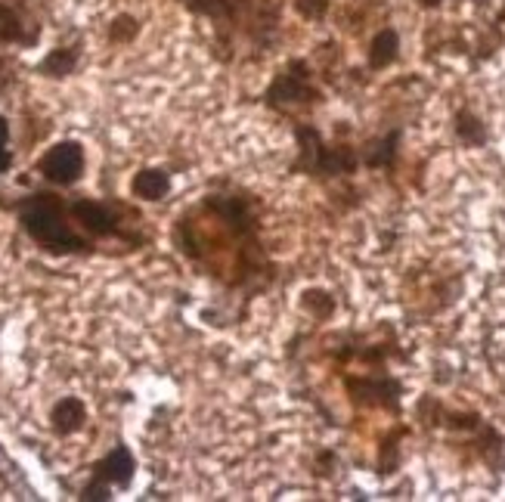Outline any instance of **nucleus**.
Instances as JSON below:
<instances>
[{
	"instance_id": "3",
	"label": "nucleus",
	"mask_w": 505,
	"mask_h": 502,
	"mask_svg": "<svg viewBox=\"0 0 505 502\" xmlns=\"http://www.w3.org/2000/svg\"><path fill=\"white\" fill-rule=\"evenodd\" d=\"M134 475H137L134 453H130L128 443H118L115 450H109V453L93 466L91 484L81 490V499L84 502L112 499V490H128V487L134 484Z\"/></svg>"
},
{
	"instance_id": "16",
	"label": "nucleus",
	"mask_w": 505,
	"mask_h": 502,
	"mask_svg": "<svg viewBox=\"0 0 505 502\" xmlns=\"http://www.w3.org/2000/svg\"><path fill=\"white\" fill-rule=\"evenodd\" d=\"M137 35H140V19L128 16V12H122V16H115V19L109 22V41H115V43H130Z\"/></svg>"
},
{
	"instance_id": "8",
	"label": "nucleus",
	"mask_w": 505,
	"mask_h": 502,
	"mask_svg": "<svg viewBox=\"0 0 505 502\" xmlns=\"http://www.w3.org/2000/svg\"><path fill=\"white\" fill-rule=\"evenodd\" d=\"M170 192V174L165 168H143L130 180V196L140 202H162Z\"/></svg>"
},
{
	"instance_id": "11",
	"label": "nucleus",
	"mask_w": 505,
	"mask_h": 502,
	"mask_svg": "<svg viewBox=\"0 0 505 502\" xmlns=\"http://www.w3.org/2000/svg\"><path fill=\"white\" fill-rule=\"evenodd\" d=\"M75 68H78V50L75 47H56L41 59L37 75H43V78H68Z\"/></svg>"
},
{
	"instance_id": "6",
	"label": "nucleus",
	"mask_w": 505,
	"mask_h": 502,
	"mask_svg": "<svg viewBox=\"0 0 505 502\" xmlns=\"http://www.w3.org/2000/svg\"><path fill=\"white\" fill-rule=\"evenodd\" d=\"M264 103L273 106V109H282V106H311V103H323V93L313 87L311 81V68L304 62H292L288 68H282L280 75L270 84Z\"/></svg>"
},
{
	"instance_id": "17",
	"label": "nucleus",
	"mask_w": 505,
	"mask_h": 502,
	"mask_svg": "<svg viewBox=\"0 0 505 502\" xmlns=\"http://www.w3.org/2000/svg\"><path fill=\"white\" fill-rule=\"evenodd\" d=\"M295 10L311 22H320L329 12V0H295Z\"/></svg>"
},
{
	"instance_id": "1",
	"label": "nucleus",
	"mask_w": 505,
	"mask_h": 502,
	"mask_svg": "<svg viewBox=\"0 0 505 502\" xmlns=\"http://www.w3.org/2000/svg\"><path fill=\"white\" fill-rule=\"evenodd\" d=\"M12 211H16L22 233L47 255H87V251H93L91 239H84V233L75 230L68 205L56 192H31V196L19 199Z\"/></svg>"
},
{
	"instance_id": "9",
	"label": "nucleus",
	"mask_w": 505,
	"mask_h": 502,
	"mask_svg": "<svg viewBox=\"0 0 505 502\" xmlns=\"http://www.w3.org/2000/svg\"><path fill=\"white\" fill-rule=\"evenodd\" d=\"M347 391L353 400L359 404H378V406H391L397 410V385L388 379L375 381V379H347Z\"/></svg>"
},
{
	"instance_id": "19",
	"label": "nucleus",
	"mask_w": 505,
	"mask_h": 502,
	"mask_svg": "<svg viewBox=\"0 0 505 502\" xmlns=\"http://www.w3.org/2000/svg\"><path fill=\"white\" fill-rule=\"evenodd\" d=\"M422 6H425V10H434V6H440V0H419Z\"/></svg>"
},
{
	"instance_id": "5",
	"label": "nucleus",
	"mask_w": 505,
	"mask_h": 502,
	"mask_svg": "<svg viewBox=\"0 0 505 502\" xmlns=\"http://www.w3.org/2000/svg\"><path fill=\"white\" fill-rule=\"evenodd\" d=\"M87 153L78 140H59L37 159V174L53 186H75L84 177Z\"/></svg>"
},
{
	"instance_id": "10",
	"label": "nucleus",
	"mask_w": 505,
	"mask_h": 502,
	"mask_svg": "<svg viewBox=\"0 0 505 502\" xmlns=\"http://www.w3.org/2000/svg\"><path fill=\"white\" fill-rule=\"evenodd\" d=\"M453 128H456V137L471 149H481L487 146L490 134H487V124L475 115L471 109H459L456 118H453Z\"/></svg>"
},
{
	"instance_id": "14",
	"label": "nucleus",
	"mask_w": 505,
	"mask_h": 502,
	"mask_svg": "<svg viewBox=\"0 0 505 502\" xmlns=\"http://www.w3.org/2000/svg\"><path fill=\"white\" fill-rule=\"evenodd\" d=\"M301 307L311 313L313 319H329L335 313V298L326 288H304L301 292Z\"/></svg>"
},
{
	"instance_id": "12",
	"label": "nucleus",
	"mask_w": 505,
	"mask_h": 502,
	"mask_svg": "<svg viewBox=\"0 0 505 502\" xmlns=\"http://www.w3.org/2000/svg\"><path fill=\"white\" fill-rule=\"evenodd\" d=\"M400 53V35L394 28H382L369 43V66L372 68H388Z\"/></svg>"
},
{
	"instance_id": "21",
	"label": "nucleus",
	"mask_w": 505,
	"mask_h": 502,
	"mask_svg": "<svg viewBox=\"0 0 505 502\" xmlns=\"http://www.w3.org/2000/svg\"><path fill=\"white\" fill-rule=\"evenodd\" d=\"M477 4H487V0H477Z\"/></svg>"
},
{
	"instance_id": "13",
	"label": "nucleus",
	"mask_w": 505,
	"mask_h": 502,
	"mask_svg": "<svg viewBox=\"0 0 505 502\" xmlns=\"http://www.w3.org/2000/svg\"><path fill=\"white\" fill-rule=\"evenodd\" d=\"M397 143H400V130H391L388 137H382V140H375L366 149L363 161L369 168H391L397 159Z\"/></svg>"
},
{
	"instance_id": "2",
	"label": "nucleus",
	"mask_w": 505,
	"mask_h": 502,
	"mask_svg": "<svg viewBox=\"0 0 505 502\" xmlns=\"http://www.w3.org/2000/svg\"><path fill=\"white\" fill-rule=\"evenodd\" d=\"M298 140V161L295 171L311 174V177H338V174H353L359 165L357 153L351 146H326L323 134L313 124H298L295 128Z\"/></svg>"
},
{
	"instance_id": "20",
	"label": "nucleus",
	"mask_w": 505,
	"mask_h": 502,
	"mask_svg": "<svg viewBox=\"0 0 505 502\" xmlns=\"http://www.w3.org/2000/svg\"><path fill=\"white\" fill-rule=\"evenodd\" d=\"M180 4H186V6H189V10H193V4H195V0H180Z\"/></svg>"
},
{
	"instance_id": "15",
	"label": "nucleus",
	"mask_w": 505,
	"mask_h": 502,
	"mask_svg": "<svg viewBox=\"0 0 505 502\" xmlns=\"http://www.w3.org/2000/svg\"><path fill=\"white\" fill-rule=\"evenodd\" d=\"M22 19H19V12L12 10V6L0 4V41L4 43H16V41H31V37L22 35Z\"/></svg>"
},
{
	"instance_id": "7",
	"label": "nucleus",
	"mask_w": 505,
	"mask_h": 502,
	"mask_svg": "<svg viewBox=\"0 0 505 502\" xmlns=\"http://www.w3.org/2000/svg\"><path fill=\"white\" fill-rule=\"evenodd\" d=\"M87 425V406L81 397H59L50 410V428L56 437H72Z\"/></svg>"
},
{
	"instance_id": "4",
	"label": "nucleus",
	"mask_w": 505,
	"mask_h": 502,
	"mask_svg": "<svg viewBox=\"0 0 505 502\" xmlns=\"http://www.w3.org/2000/svg\"><path fill=\"white\" fill-rule=\"evenodd\" d=\"M68 215H72L75 227H81V233H87L91 239H128V242H134V236H130L122 224V205L81 196V199H72V202H68Z\"/></svg>"
},
{
	"instance_id": "22",
	"label": "nucleus",
	"mask_w": 505,
	"mask_h": 502,
	"mask_svg": "<svg viewBox=\"0 0 505 502\" xmlns=\"http://www.w3.org/2000/svg\"><path fill=\"white\" fill-rule=\"evenodd\" d=\"M0 478H4V475H0Z\"/></svg>"
},
{
	"instance_id": "18",
	"label": "nucleus",
	"mask_w": 505,
	"mask_h": 502,
	"mask_svg": "<svg viewBox=\"0 0 505 502\" xmlns=\"http://www.w3.org/2000/svg\"><path fill=\"white\" fill-rule=\"evenodd\" d=\"M12 168V153H10V122L0 115V177Z\"/></svg>"
}]
</instances>
